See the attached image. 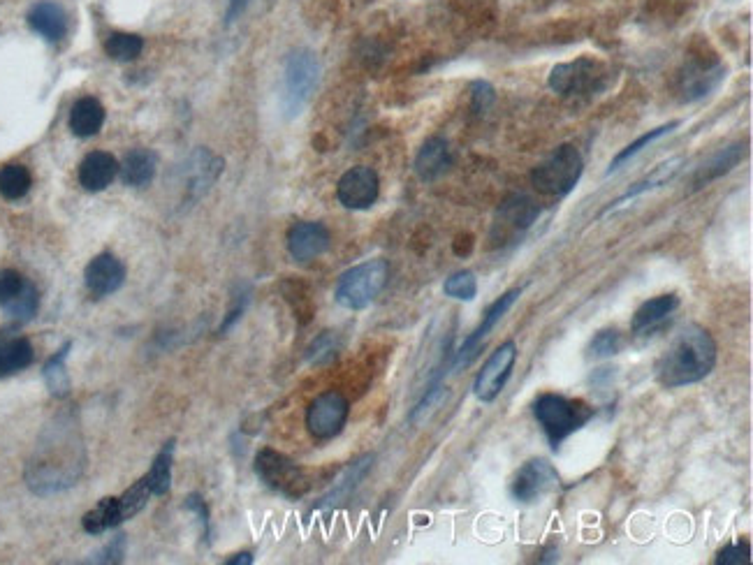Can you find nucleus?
<instances>
[{"label": "nucleus", "mask_w": 753, "mask_h": 565, "mask_svg": "<svg viewBox=\"0 0 753 565\" xmlns=\"http://www.w3.org/2000/svg\"><path fill=\"white\" fill-rule=\"evenodd\" d=\"M116 174H119V163L112 153L105 151L89 153L79 165V183L91 193L105 190L116 179Z\"/></svg>", "instance_id": "nucleus-20"}, {"label": "nucleus", "mask_w": 753, "mask_h": 565, "mask_svg": "<svg viewBox=\"0 0 753 565\" xmlns=\"http://www.w3.org/2000/svg\"><path fill=\"white\" fill-rule=\"evenodd\" d=\"M621 348H624V334L619 329L608 327L601 329V332L594 334V339L589 341L587 346V357L589 359H608L619 355Z\"/></svg>", "instance_id": "nucleus-35"}, {"label": "nucleus", "mask_w": 753, "mask_h": 565, "mask_svg": "<svg viewBox=\"0 0 753 565\" xmlns=\"http://www.w3.org/2000/svg\"><path fill=\"white\" fill-rule=\"evenodd\" d=\"M144 40L135 33H112L105 42V51L114 61H135L142 54Z\"/></svg>", "instance_id": "nucleus-33"}, {"label": "nucleus", "mask_w": 753, "mask_h": 565, "mask_svg": "<svg viewBox=\"0 0 753 565\" xmlns=\"http://www.w3.org/2000/svg\"><path fill=\"white\" fill-rule=\"evenodd\" d=\"M33 186V176L24 165H5L0 170V195L5 200H21Z\"/></svg>", "instance_id": "nucleus-31"}, {"label": "nucleus", "mask_w": 753, "mask_h": 565, "mask_svg": "<svg viewBox=\"0 0 753 565\" xmlns=\"http://www.w3.org/2000/svg\"><path fill=\"white\" fill-rule=\"evenodd\" d=\"M33 362V346L24 336L14 339H0V376L24 371Z\"/></svg>", "instance_id": "nucleus-28"}, {"label": "nucleus", "mask_w": 753, "mask_h": 565, "mask_svg": "<svg viewBox=\"0 0 753 565\" xmlns=\"http://www.w3.org/2000/svg\"><path fill=\"white\" fill-rule=\"evenodd\" d=\"M348 399L341 392H323L306 410V429L316 440L339 436L348 422Z\"/></svg>", "instance_id": "nucleus-11"}, {"label": "nucleus", "mask_w": 753, "mask_h": 565, "mask_svg": "<svg viewBox=\"0 0 753 565\" xmlns=\"http://www.w3.org/2000/svg\"><path fill=\"white\" fill-rule=\"evenodd\" d=\"M452 156L450 146L443 137H429L415 158V172L422 181H434L450 170Z\"/></svg>", "instance_id": "nucleus-21"}, {"label": "nucleus", "mask_w": 753, "mask_h": 565, "mask_svg": "<svg viewBox=\"0 0 753 565\" xmlns=\"http://www.w3.org/2000/svg\"><path fill=\"white\" fill-rule=\"evenodd\" d=\"M517 362V346L515 341H506L496 348L489 359L482 366V371L475 376L473 394L482 403H494L503 392V387L510 380V373Z\"/></svg>", "instance_id": "nucleus-9"}, {"label": "nucleus", "mask_w": 753, "mask_h": 565, "mask_svg": "<svg viewBox=\"0 0 753 565\" xmlns=\"http://www.w3.org/2000/svg\"><path fill=\"white\" fill-rule=\"evenodd\" d=\"M320 79V63L313 51L297 49L292 51L285 61L283 72V93L281 107L288 119L302 114V109L309 105L313 91H316Z\"/></svg>", "instance_id": "nucleus-6"}, {"label": "nucleus", "mask_w": 753, "mask_h": 565, "mask_svg": "<svg viewBox=\"0 0 753 565\" xmlns=\"http://www.w3.org/2000/svg\"><path fill=\"white\" fill-rule=\"evenodd\" d=\"M547 84L554 93L564 95V98H575V95H591L603 91L608 86V70L596 58H575V61L554 65Z\"/></svg>", "instance_id": "nucleus-8"}, {"label": "nucleus", "mask_w": 753, "mask_h": 565, "mask_svg": "<svg viewBox=\"0 0 753 565\" xmlns=\"http://www.w3.org/2000/svg\"><path fill=\"white\" fill-rule=\"evenodd\" d=\"M255 473L258 478L267 484L269 489L276 491L290 501H297L309 494L311 482L306 478L304 468L295 464L290 457H285L283 452L272 450V447H265L255 454Z\"/></svg>", "instance_id": "nucleus-7"}, {"label": "nucleus", "mask_w": 753, "mask_h": 565, "mask_svg": "<svg viewBox=\"0 0 753 565\" xmlns=\"http://www.w3.org/2000/svg\"><path fill=\"white\" fill-rule=\"evenodd\" d=\"M251 563H253V554H248V552H241L235 556V559L225 561V565H251Z\"/></svg>", "instance_id": "nucleus-46"}, {"label": "nucleus", "mask_w": 753, "mask_h": 565, "mask_svg": "<svg viewBox=\"0 0 753 565\" xmlns=\"http://www.w3.org/2000/svg\"><path fill=\"white\" fill-rule=\"evenodd\" d=\"M380 193V181L378 174L371 167H353L339 179L336 186V197L346 209L362 211L374 207Z\"/></svg>", "instance_id": "nucleus-13"}, {"label": "nucleus", "mask_w": 753, "mask_h": 565, "mask_svg": "<svg viewBox=\"0 0 753 565\" xmlns=\"http://www.w3.org/2000/svg\"><path fill=\"white\" fill-rule=\"evenodd\" d=\"M330 232L320 223H297L288 232V251L297 262H311L330 248Z\"/></svg>", "instance_id": "nucleus-16"}, {"label": "nucleus", "mask_w": 753, "mask_h": 565, "mask_svg": "<svg viewBox=\"0 0 753 565\" xmlns=\"http://www.w3.org/2000/svg\"><path fill=\"white\" fill-rule=\"evenodd\" d=\"M24 285H26V281H24V276L19 274V271H12V269L0 271V306L17 297Z\"/></svg>", "instance_id": "nucleus-41"}, {"label": "nucleus", "mask_w": 753, "mask_h": 565, "mask_svg": "<svg viewBox=\"0 0 753 565\" xmlns=\"http://www.w3.org/2000/svg\"><path fill=\"white\" fill-rule=\"evenodd\" d=\"M123 556H126V535H116V538L91 561L93 563H121Z\"/></svg>", "instance_id": "nucleus-43"}, {"label": "nucleus", "mask_w": 753, "mask_h": 565, "mask_svg": "<svg viewBox=\"0 0 753 565\" xmlns=\"http://www.w3.org/2000/svg\"><path fill=\"white\" fill-rule=\"evenodd\" d=\"M248 302H251V290L246 288L244 292H237V295H235V302H232V308L228 311V318H225V320H223V325H221V334H225V332H228V329H232V327L237 325L239 318H241V315H244V311H246Z\"/></svg>", "instance_id": "nucleus-44"}, {"label": "nucleus", "mask_w": 753, "mask_h": 565, "mask_svg": "<svg viewBox=\"0 0 753 565\" xmlns=\"http://www.w3.org/2000/svg\"><path fill=\"white\" fill-rule=\"evenodd\" d=\"M677 308H679V297L672 295V292L670 295H659V297L649 299V302L640 304L638 311L633 313L631 332L635 336L652 334L654 329H659L663 322L677 311Z\"/></svg>", "instance_id": "nucleus-19"}, {"label": "nucleus", "mask_w": 753, "mask_h": 565, "mask_svg": "<svg viewBox=\"0 0 753 565\" xmlns=\"http://www.w3.org/2000/svg\"><path fill=\"white\" fill-rule=\"evenodd\" d=\"M682 165H684V158H672V160H668V163H663V165H659V167H654L652 174H647L645 179L635 181L633 186L628 188L624 195L617 197V200H614V202H610V207L603 211V216H605V214H610V211H612L614 207H619V204H624V202H628V200H635V197H640V195L649 193V190H656V188H661V186H668V183H670L672 179H675V176L679 174V170H682Z\"/></svg>", "instance_id": "nucleus-24"}, {"label": "nucleus", "mask_w": 753, "mask_h": 565, "mask_svg": "<svg viewBox=\"0 0 753 565\" xmlns=\"http://www.w3.org/2000/svg\"><path fill=\"white\" fill-rule=\"evenodd\" d=\"M443 292L457 302H473L475 295H478V278H475L473 271L464 269L452 274L448 281L443 285Z\"/></svg>", "instance_id": "nucleus-38"}, {"label": "nucleus", "mask_w": 753, "mask_h": 565, "mask_svg": "<svg viewBox=\"0 0 753 565\" xmlns=\"http://www.w3.org/2000/svg\"><path fill=\"white\" fill-rule=\"evenodd\" d=\"M374 459H376L374 454H364V457L353 461V464H350L346 471H343L339 482H336L334 487L327 491L323 498H320L318 510H332V508H336V505L346 503L350 494H353V491L362 484V480L367 478L371 466H374Z\"/></svg>", "instance_id": "nucleus-18"}, {"label": "nucleus", "mask_w": 753, "mask_h": 565, "mask_svg": "<svg viewBox=\"0 0 753 565\" xmlns=\"http://www.w3.org/2000/svg\"><path fill=\"white\" fill-rule=\"evenodd\" d=\"M84 281L93 297H107L126 281V267L114 255L102 253L89 262V267L84 271Z\"/></svg>", "instance_id": "nucleus-15"}, {"label": "nucleus", "mask_w": 753, "mask_h": 565, "mask_svg": "<svg viewBox=\"0 0 753 565\" xmlns=\"http://www.w3.org/2000/svg\"><path fill=\"white\" fill-rule=\"evenodd\" d=\"M38 306H40V297H38V290H35V285H31L26 281L24 288H21V292L14 299H10V302L3 304V311L7 318L12 320H31L35 313H38Z\"/></svg>", "instance_id": "nucleus-34"}, {"label": "nucleus", "mask_w": 753, "mask_h": 565, "mask_svg": "<svg viewBox=\"0 0 753 565\" xmlns=\"http://www.w3.org/2000/svg\"><path fill=\"white\" fill-rule=\"evenodd\" d=\"M119 172H121V181L130 188L149 186L153 174H156V156L146 149L130 151L128 156L123 158V163L119 165Z\"/></svg>", "instance_id": "nucleus-26"}, {"label": "nucleus", "mask_w": 753, "mask_h": 565, "mask_svg": "<svg viewBox=\"0 0 753 565\" xmlns=\"http://www.w3.org/2000/svg\"><path fill=\"white\" fill-rule=\"evenodd\" d=\"M719 348L714 336L700 325H686L672 336L654 364L656 383L665 390L696 385L714 371Z\"/></svg>", "instance_id": "nucleus-1"}, {"label": "nucleus", "mask_w": 753, "mask_h": 565, "mask_svg": "<svg viewBox=\"0 0 753 565\" xmlns=\"http://www.w3.org/2000/svg\"><path fill=\"white\" fill-rule=\"evenodd\" d=\"M499 216H501V223H503V234L524 232V230H529L533 223H536L538 207L533 204V200H529V197L513 195L501 204Z\"/></svg>", "instance_id": "nucleus-25"}, {"label": "nucleus", "mask_w": 753, "mask_h": 565, "mask_svg": "<svg viewBox=\"0 0 753 565\" xmlns=\"http://www.w3.org/2000/svg\"><path fill=\"white\" fill-rule=\"evenodd\" d=\"M723 77H726V68H723L719 61H712V63L696 61V63L686 65V70L682 75L684 100L693 102V100L705 98V95L712 93L714 88L723 82Z\"/></svg>", "instance_id": "nucleus-17"}, {"label": "nucleus", "mask_w": 753, "mask_h": 565, "mask_svg": "<svg viewBox=\"0 0 753 565\" xmlns=\"http://www.w3.org/2000/svg\"><path fill=\"white\" fill-rule=\"evenodd\" d=\"M561 478L547 459H529L526 464L515 473L513 482H510V496L513 501L522 505H531L540 501V498L550 494V491L559 489Z\"/></svg>", "instance_id": "nucleus-10"}, {"label": "nucleus", "mask_w": 753, "mask_h": 565, "mask_svg": "<svg viewBox=\"0 0 753 565\" xmlns=\"http://www.w3.org/2000/svg\"><path fill=\"white\" fill-rule=\"evenodd\" d=\"M223 172V160L207 149H197L186 163V195L188 200H200L218 181Z\"/></svg>", "instance_id": "nucleus-14"}, {"label": "nucleus", "mask_w": 753, "mask_h": 565, "mask_svg": "<svg viewBox=\"0 0 753 565\" xmlns=\"http://www.w3.org/2000/svg\"><path fill=\"white\" fill-rule=\"evenodd\" d=\"M68 350H70V346H65L56 357H51L47 362V369H45V378H47L49 390L54 392L56 396H63L65 392H68V385H70L68 373H65V366H63V359L68 357Z\"/></svg>", "instance_id": "nucleus-39"}, {"label": "nucleus", "mask_w": 753, "mask_h": 565, "mask_svg": "<svg viewBox=\"0 0 753 565\" xmlns=\"http://www.w3.org/2000/svg\"><path fill=\"white\" fill-rule=\"evenodd\" d=\"M84 454L82 440H70L68 429L51 431L49 443L40 445V454L28 464L26 480L35 494H56V491L68 489L82 475Z\"/></svg>", "instance_id": "nucleus-2"}, {"label": "nucleus", "mask_w": 753, "mask_h": 565, "mask_svg": "<svg viewBox=\"0 0 753 565\" xmlns=\"http://www.w3.org/2000/svg\"><path fill=\"white\" fill-rule=\"evenodd\" d=\"M105 123V109L95 98H82L70 112V130L77 137H93Z\"/></svg>", "instance_id": "nucleus-27"}, {"label": "nucleus", "mask_w": 753, "mask_h": 565, "mask_svg": "<svg viewBox=\"0 0 753 565\" xmlns=\"http://www.w3.org/2000/svg\"><path fill=\"white\" fill-rule=\"evenodd\" d=\"M339 352H341L339 334L323 332L320 336H316V339H313L309 350H306V359H309V364H313V366H325V364L334 362V359L339 357Z\"/></svg>", "instance_id": "nucleus-36"}, {"label": "nucleus", "mask_w": 753, "mask_h": 565, "mask_svg": "<svg viewBox=\"0 0 753 565\" xmlns=\"http://www.w3.org/2000/svg\"><path fill=\"white\" fill-rule=\"evenodd\" d=\"M716 565H749L751 563V547L747 540H735L728 542L726 547L716 554Z\"/></svg>", "instance_id": "nucleus-40"}, {"label": "nucleus", "mask_w": 753, "mask_h": 565, "mask_svg": "<svg viewBox=\"0 0 753 565\" xmlns=\"http://www.w3.org/2000/svg\"><path fill=\"white\" fill-rule=\"evenodd\" d=\"M387 276H390V264L385 260H369L357 264V267L348 269L339 278V283H336V304L348 308V311H364L383 292Z\"/></svg>", "instance_id": "nucleus-4"}, {"label": "nucleus", "mask_w": 753, "mask_h": 565, "mask_svg": "<svg viewBox=\"0 0 753 565\" xmlns=\"http://www.w3.org/2000/svg\"><path fill=\"white\" fill-rule=\"evenodd\" d=\"M172 464H174V440H170L163 450L158 452L156 461H153L149 473L144 475L149 482L153 496H165L172 487Z\"/></svg>", "instance_id": "nucleus-30"}, {"label": "nucleus", "mask_w": 753, "mask_h": 565, "mask_svg": "<svg viewBox=\"0 0 753 565\" xmlns=\"http://www.w3.org/2000/svg\"><path fill=\"white\" fill-rule=\"evenodd\" d=\"M151 496L153 494H151V487H149V482H146V478H140L133 484V487L126 491V494L119 496L123 522H128V519H133L135 515H140V512L146 508V503H149Z\"/></svg>", "instance_id": "nucleus-37"}, {"label": "nucleus", "mask_w": 753, "mask_h": 565, "mask_svg": "<svg viewBox=\"0 0 753 565\" xmlns=\"http://www.w3.org/2000/svg\"><path fill=\"white\" fill-rule=\"evenodd\" d=\"M184 508L193 512V515H195L197 519H200V524H202V535H204V540L209 542V535H211L209 508H207V503L202 501V496H197V494L188 496V498H186V503H184Z\"/></svg>", "instance_id": "nucleus-45"}, {"label": "nucleus", "mask_w": 753, "mask_h": 565, "mask_svg": "<svg viewBox=\"0 0 753 565\" xmlns=\"http://www.w3.org/2000/svg\"><path fill=\"white\" fill-rule=\"evenodd\" d=\"M28 24L35 33H40L42 38L49 42H58L65 38L68 33V17L61 5L51 3V0H42L28 12Z\"/></svg>", "instance_id": "nucleus-22"}, {"label": "nucleus", "mask_w": 753, "mask_h": 565, "mask_svg": "<svg viewBox=\"0 0 753 565\" xmlns=\"http://www.w3.org/2000/svg\"><path fill=\"white\" fill-rule=\"evenodd\" d=\"M677 126H679V121H672V123H668V126H659V128H654V130L645 132V135H642V137L635 139V142H633V144H628L624 151H619V153H617V158H614V160H612V163H610V170H608V174H612V172L621 170V167H624V165L628 163V160L635 158V156H638V153L645 151L649 144L659 142V139H661V137L670 135V132H672V130H675Z\"/></svg>", "instance_id": "nucleus-32"}, {"label": "nucleus", "mask_w": 753, "mask_h": 565, "mask_svg": "<svg viewBox=\"0 0 753 565\" xmlns=\"http://www.w3.org/2000/svg\"><path fill=\"white\" fill-rule=\"evenodd\" d=\"M494 100H496V93H494L492 84L473 82V86H471V107H473L475 114L487 112V109L494 105Z\"/></svg>", "instance_id": "nucleus-42"}, {"label": "nucleus", "mask_w": 753, "mask_h": 565, "mask_svg": "<svg viewBox=\"0 0 753 565\" xmlns=\"http://www.w3.org/2000/svg\"><path fill=\"white\" fill-rule=\"evenodd\" d=\"M744 153H747V144H742V142L721 149L719 153H716V156L709 158L707 163L700 167L696 176H693V190L705 188L707 183H712L716 179H721L723 174H728L730 170H733V167L742 163Z\"/></svg>", "instance_id": "nucleus-23"}, {"label": "nucleus", "mask_w": 753, "mask_h": 565, "mask_svg": "<svg viewBox=\"0 0 753 565\" xmlns=\"http://www.w3.org/2000/svg\"><path fill=\"white\" fill-rule=\"evenodd\" d=\"M584 160L573 144H561L531 172V183L547 197H564L582 179Z\"/></svg>", "instance_id": "nucleus-5"}, {"label": "nucleus", "mask_w": 753, "mask_h": 565, "mask_svg": "<svg viewBox=\"0 0 753 565\" xmlns=\"http://www.w3.org/2000/svg\"><path fill=\"white\" fill-rule=\"evenodd\" d=\"M519 297H522V290L513 288V290H508L506 295H501L492 306L487 308V313L482 315L480 325L473 329V334L466 336L462 348L455 352V359H452V373H459L462 369H466V366H469L473 359L478 357V352L482 350V343L487 341V336L494 332L496 325H499V322L503 320V315H506L510 308L515 306Z\"/></svg>", "instance_id": "nucleus-12"}, {"label": "nucleus", "mask_w": 753, "mask_h": 565, "mask_svg": "<svg viewBox=\"0 0 753 565\" xmlns=\"http://www.w3.org/2000/svg\"><path fill=\"white\" fill-rule=\"evenodd\" d=\"M594 415L596 410L587 401L557 392H545L533 401V417L552 450H559L570 436L587 427Z\"/></svg>", "instance_id": "nucleus-3"}, {"label": "nucleus", "mask_w": 753, "mask_h": 565, "mask_svg": "<svg viewBox=\"0 0 753 565\" xmlns=\"http://www.w3.org/2000/svg\"><path fill=\"white\" fill-rule=\"evenodd\" d=\"M119 524H123L119 498H102V501L95 505L91 512H86L84 522H82L84 531L93 535L105 533L109 531V528H116Z\"/></svg>", "instance_id": "nucleus-29"}]
</instances>
